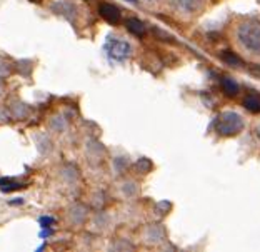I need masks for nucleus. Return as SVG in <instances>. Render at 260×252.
<instances>
[{"label": "nucleus", "mask_w": 260, "mask_h": 252, "mask_svg": "<svg viewBox=\"0 0 260 252\" xmlns=\"http://www.w3.org/2000/svg\"><path fill=\"white\" fill-rule=\"evenodd\" d=\"M128 2H135V0H128Z\"/></svg>", "instance_id": "nucleus-17"}, {"label": "nucleus", "mask_w": 260, "mask_h": 252, "mask_svg": "<svg viewBox=\"0 0 260 252\" xmlns=\"http://www.w3.org/2000/svg\"><path fill=\"white\" fill-rule=\"evenodd\" d=\"M177 10L185 12V14H193L200 9V0H170Z\"/></svg>", "instance_id": "nucleus-6"}, {"label": "nucleus", "mask_w": 260, "mask_h": 252, "mask_svg": "<svg viewBox=\"0 0 260 252\" xmlns=\"http://www.w3.org/2000/svg\"><path fill=\"white\" fill-rule=\"evenodd\" d=\"M145 239L147 242H158L164 239V229L160 226H152L145 231Z\"/></svg>", "instance_id": "nucleus-8"}, {"label": "nucleus", "mask_w": 260, "mask_h": 252, "mask_svg": "<svg viewBox=\"0 0 260 252\" xmlns=\"http://www.w3.org/2000/svg\"><path fill=\"white\" fill-rule=\"evenodd\" d=\"M2 92H4V80L0 77V96H2Z\"/></svg>", "instance_id": "nucleus-15"}, {"label": "nucleus", "mask_w": 260, "mask_h": 252, "mask_svg": "<svg viewBox=\"0 0 260 252\" xmlns=\"http://www.w3.org/2000/svg\"><path fill=\"white\" fill-rule=\"evenodd\" d=\"M223 60H225L227 64H230V66H242V60L237 57V55H234L232 52H225V54H223Z\"/></svg>", "instance_id": "nucleus-13"}, {"label": "nucleus", "mask_w": 260, "mask_h": 252, "mask_svg": "<svg viewBox=\"0 0 260 252\" xmlns=\"http://www.w3.org/2000/svg\"><path fill=\"white\" fill-rule=\"evenodd\" d=\"M99 14L102 15V19H105L110 23H119L120 22V10L112 4H100Z\"/></svg>", "instance_id": "nucleus-4"}, {"label": "nucleus", "mask_w": 260, "mask_h": 252, "mask_svg": "<svg viewBox=\"0 0 260 252\" xmlns=\"http://www.w3.org/2000/svg\"><path fill=\"white\" fill-rule=\"evenodd\" d=\"M22 184L19 182H14L12 179H0V191H4V192H12V191H17V189H22Z\"/></svg>", "instance_id": "nucleus-11"}, {"label": "nucleus", "mask_w": 260, "mask_h": 252, "mask_svg": "<svg viewBox=\"0 0 260 252\" xmlns=\"http://www.w3.org/2000/svg\"><path fill=\"white\" fill-rule=\"evenodd\" d=\"M105 50H107L109 57L112 60H125L130 55H132V47H130L125 40L120 39H110L107 45H105Z\"/></svg>", "instance_id": "nucleus-3"}, {"label": "nucleus", "mask_w": 260, "mask_h": 252, "mask_svg": "<svg viewBox=\"0 0 260 252\" xmlns=\"http://www.w3.org/2000/svg\"><path fill=\"white\" fill-rule=\"evenodd\" d=\"M70 217H72V220L75 222V224H80V222L85 219V209L80 207V206L72 207V210H70Z\"/></svg>", "instance_id": "nucleus-12"}, {"label": "nucleus", "mask_w": 260, "mask_h": 252, "mask_svg": "<svg viewBox=\"0 0 260 252\" xmlns=\"http://www.w3.org/2000/svg\"><path fill=\"white\" fill-rule=\"evenodd\" d=\"M244 107L250 112H260V97L257 96H247L244 99Z\"/></svg>", "instance_id": "nucleus-10"}, {"label": "nucleus", "mask_w": 260, "mask_h": 252, "mask_svg": "<svg viewBox=\"0 0 260 252\" xmlns=\"http://www.w3.org/2000/svg\"><path fill=\"white\" fill-rule=\"evenodd\" d=\"M52 10H54L55 14L65 17V19H69V20H72L77 14L75 5L70 4V2H63V0H58V2H55L54 5H52Z\"/></svg>", "instance_id": "nucleus-5"}, {"label": "nucleus", "mask_w": 260, "mask_h": 252, "mask_svg": "<svg viewBox=\"0 0 260 252\" xmlns=\"http://www.w3.org/2000/svg\"><path fill=\"white\" fill-rule=\"evenodd\" d=\"M244 129V119L242 115L234 112V110H227L222 112L217 119V132L223 137H232L237 136Z\"/></svg>", "instance_id": "nucleus-2"}, {"label": "nucleus", "mask_w": 260, "mask_h": 252, "mask_svg": "<svg viewBox=\"0 0 260 252\" xmlns=\"http://www.w3.org/2000/svg\"><path fill=\"white\" fill-rule=\"evenodd\" d=\"M127 30L134 35H144L145 25H144V22L139 20V19H128L127 20Z\"/></svg>", "instance_id": "nucleus-9"}, {"label": "nucleus", "mask_w": 260, "mask_h": 252, "mask_svg": "<svg viewBox=\"0 0 260 252\" xmlns=\"http://www.w3.org/2000/svg\"><path fill=\"white\" fill-rule=\"evenodd\" d=\"M237 42L247 54L260 55V20L247 19L237 28Z\"/></svg>", "instance_id": "nucleus-1"}, {"label": "nucleus", "mask_w": 260, "mask_h": 252, "mask_svg": "<svg viewBox=\"0 0 260 252\" xmlns=\"http://www.w3.org/2000/svg\"><path fill=\"white\" fill-rule=\"evenodd\" d=\"M257 132H258V137H260V125L257 127Z\"/></svg>", "instance_id": "nucleus-16"}, {"label": "nucleus", "mask_w": 260, "mask_h": 252, "mask_svg": "<svg viewBox=\"0 0 260 252\" xmlns=\"http://www.w3.org/2000/svg\"><path fill=\"white\" fill-rule=\"evenodd\" d=\"M220 85H222V90L225 92L229 97H235V96L239 93V84H237L235 80L230 79V77L222 79Z\"/></svg>", "instance_id": "nucleus-7"}, {"label": "nucleus", "mask_w": 260, "mask_h": 252, "mask_svg": "<svg viewBox=\"0 0 260 252\" xmlns=\"http://www.w3.org/2000/svg\"><path fill=\"white\" fill-rule=\"evenodd\" d=\"M54 222H55L54 217H42V219H40V224H42V227H50Z\"/></svg>", "instance_id": "nucleus-14"}]
</instances>
